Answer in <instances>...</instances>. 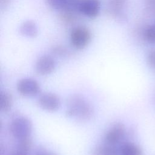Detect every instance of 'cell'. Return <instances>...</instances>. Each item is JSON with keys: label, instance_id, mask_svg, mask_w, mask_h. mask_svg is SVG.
Returning a JSON list of instances; mask_svg holds the SVG:
<instances>
[{"label": "cell", "instance_id": "cell-1", "mask_svg": "<svg viewBox=\"0 0 155 155\" xmlns=\"http://www.w3.org/2000/svg\"><path fill=\"white\" fill-rule=\"evenodd\" d=\"M66 107L67 115L79 121H87L94 114L92 105L81 94L71 95L67 99Z\"/></svg>", "mask_w": 155, "mask_h": 155}, {"label": "cell", "instance_id": "cell-2", "mask_svg": "<svg viewBox=\"0 0 155 155\" xmlns=\"http://www.w3.org/2000/svg\"><path fill=\"white\" fill-rule=\"evenodd\" d=\"M10 131L18 140L30 137L32 131V123L25 116L16 117L10 123Z\"/></svg>", "mask_w": 155, "mask_h": 155}, {"label": "cell", "instance_id": "cell-3", "mask_svg": "<svg viewBox=\"0 0 155 155\" xmlns=\"http://www.w3.org/2000/svg\"><path fill=\"white\" fill-rule=\"evenodd\" d=\"M90 30L83 26L74 28L70 33V41L72 45L76 49H83L86 47L91 41Z\"/></svg>", "mask_w": 155, "mask_h": 155}, {"label": "cell", "instance_id": "cell-4", "mask_svg": "<svg viewBox=\"0 0 155 155\" xmlns=\"http://www.w3.org/2000/svg\"><path fill=\"white\" fill-rule=\"evenodd\" d=\"M16 87L21 94L27 97L35 96L40 92L39 84L33 78H25L20 79Z\"/></svg>", "mask_w": 155, "mask_h": 155}, {"label": "cell", "instance_id": "cell-5", "mask_svg": "<svg viewBox=\"0 0 155 155\" xmlns=\"http://www.w3.org/2000/svg\"><path fill=\"white\" fill-rule=\"evenodd\" d=\"M39 106L47 111H55L61 107V100L58 96L53 93L42 94L38 101Z\"/></svg>", "mask_w": 155, "mask_h": 155}, {"label": "cell", "instance_id": "cell-6", "mask_svg": "<svg viewBox=\"0 0 155 155\" xmlns=\"http://www.w3.org/2000/svg\"><path fill=\"white\" fill-rule=\"evenodd\" d=\"M125 134V128L124 125L117 122L112 125L107 131L105 135V140L107 143L114 145L124 138Z\"/></svg>", "mask_w": 155, "mask_h": 155}, {"label": "cell", "instance_id": "cell-7", "mask_svg": "<svg viewBox=\"0 0 155 155\" xmlns=\"http://www.w3.org/2000/svg\"><path fill=\"white\" fill-rule=\"evenodd\" d=\"M100 7V0H81L78 6V12L87 17L93 18L98 15Z\"/></svg>", "mask_w": 155, "mask_h": 155}, {"label": "cell", "instance_id": "cell-8", "mask_svg": "<svg viewBox=\"0 0 155 155\" xmlns=\"http://www.w3.org/2000/svg\"><path fill=\"white\" fill-rule=\"evenodd\" d=\"M56 62L50 56L44 55L40 57L35 64V70L39 74L48 75L55 69Z\"/></svg>", "mask_w": 155, "mask_h": 155}, {"label": "cell", "instance_id": "cell-9", "mask_svg": "<svg viewBox=\"0 0 155 155\" xmlns=\"http://www.w3.org/2000/svg\"><path fill=\"white\" fill-rule=\"evenodd\" d=\"M52 8L60 10L78 12V6L81 0H45Z\"/></svg>", "mask_w": 155, "mask_h": 155}, {"label": "cell", "instance_id": "cell-10", "mask_svg": "<svg viewBox=\"0 0 155 155\" xmlns=\"http://www.w3.org/2000/svg\"><path fill=\"white\" fill-rule=\"evenodd\" d=\"M126 0H108V10L116 18L124 20L125 15L123 12Z\"/></svg>", "mask_w": 155, "mask_h": 155}, {"label": "cell", "instance_id": "cell-11", "mask_svg": "<svg viewBox=\"0 0 155 155\" xmlns=\"http://www.w3.org/2000/svg\"><path fill=\"white\" fill-rule=\"evenodd\" d=\"M20 33L27 38H35L38 34V27L36 22L32 20L24 21L19 27Z\"/></svg>", "mask_w": 155, "mask_h": 155}, {"label": "cell", "instance_id": "cell-12", "mask_svg": "<svg viewBox=\"0 0 155 155\" xmlns=\"http://www.w3.org/2000/svg\"><path fill=\"white\" fill-rule=\"evenodd\" d=\"M31 147V141L30 137L19 139L16 148L13 150L10 155H29Z\"/></svg>", "mask_w": 155, "mask_h": 155}, {"label": "cell", "instance_id": "cell-13", "mask_svg": "<svg viewBox=\"0 0 155 155\" xmlns=\"http://www.w3.org/2000/svg\"><path fill=\"white\" fill-rule=\"evenodd\" d=\"M93 155H118V151L114 145L108 143L102 144L94 148Z\"/></svg>", "mask_w": 155, "mask_h": 155}, {"label": "cell", "instance_id": "cell-14", "mask_svg": "<svg viewBox=\"0 0 155 155\" xmlns=\"http://www.w3.org/2000/svg\"><path fill=\"white\" fill-rule=\"evenodd\" d=\"M119 152L120 155H142L140 147L131 142L124 143L120 147Z\"/></svg>", "mask_w": 155, "mask_h": 155}, {"label": "cell", "instance_id": "cell-15", "mask_svg": "<svg viewBox=\"0 0 155 155\" xmlns=\"http://www.w3.org/2000/svg\"><path fill=\"white\" fill-rule=\"evenodd\" d=\"M13 105L12 94L7 91H1L0 93V108L2 112L8 111Z\"/></svg>", "mask_w": 155, "mask_h": 155}, {"label": "cell", "instance_id": "cell-16", "mask_svg": "<svg viewBox=\"0 0 155 155\" xmlns=\"http://www.w3.org/2000/svg\"><path fill=\"white\" fill-rule=\"evenodd\" d=\"M145 39L151 44H155V25L148 26L143 33Z\"/></svg>", "mask_w": 155, "mask_h": 155}, {"label": "cell", "instance_id": "cell-17", "mask_svg": "<svg viewBox=\"0 0 155 155\" xmlns=\"http://www.w3.org/2000/svg\"><path fill=\"white\" fill-rule=\"evenodd\" d=\"M52 51L56 55L59 56L61 57H64L68 54V50H67L66 48H65L64 47L60 46V45H56L54 47L52 48Z\"/></svg>", "mask_w": 155, "mask_h": 155}, {"label": "cell", "instance_id": "cell-18", "mask_svg": "<svg viewBox=\"0 0 155 155\" xmlns=\"http://www.w3.org/2000/svg\"><path fill=\"white\" fill-rule=\"evenodd\" d=\"M147 62L150 67L155 70V50H151L147 54Z\"/></svg>", "mask_w": 155, "mask_h": 155}, {"label": "cell", "instance_id": "cell-19", "mask_svg": "<svg viewBox=\"0 0 155 155\" xmlns=\"http://www.w3.org/2000/svg\"><path fill=\"white\" fill-rule=\"evenodd\" d=\"M35 155H57L55 153L48 151L44 148H38L35 153Z\"/></svg>", "mask_w": 155, "mask_h": 155}, {"label": "cell", "instance_id": "cell-20", "mask_svg": "<svg viewBox=\"0 0 155 155\" xmlns=\"http://www.w3.org/2000/svg\"><path fill=\"white\" fill-rule=\"evenodd\" d=\"M146 5L149 8H155V0H146Z\"/></svg>", "mask_w": 155, "mask_h": 155}, {"label": "cell", "instance_id": "cell-21", "mask_svg": "<svg viewBox=\"0 0 155 155\" xmlns=\"http://www.w3.org/2000/svg\"><path fill=\"white\" fill-rule=\"evenodd\" d=\"M154 25H155V24H154Z\"/></svg>", "mask_w": 155, "mask_h": 155}]
</instances>
